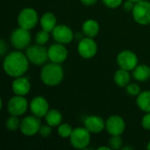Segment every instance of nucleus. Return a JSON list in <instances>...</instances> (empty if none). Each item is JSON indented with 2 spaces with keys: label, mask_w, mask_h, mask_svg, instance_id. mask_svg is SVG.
I'll return each mask as SVG.
<instances>
[{
  "label": "nucleus",
  "mask_w": 150,
  "mask_h": 150,
  "mask_svg": "<svg viewBox=\"0 0 150 150\" xmlns=\"http://www.w3.org/2000/svg\"><path fill=\"white\" fill-rule=\"evenodd\" d=\"M4 72L11 77L22 76L29 68V60L25 54L14 51L8 54L3 62Z\"/></svg>",
  "instance_id": "f257e3e1"
},
{
  "label": "nucleus",
  "mask_w": 150,
  "mask_h": 150,
  "mask_svg": "<svg viewBox=\"0 0 150 150\" xmlns=\"http://www.w3.org/2000/svg\"><path fill=\"white\" fill-rule=\"evenodd\" d=\"M64 76L63 69L58 63L51 62L43 66L40 71V79L44 84L54 87L61 83Z\"/></svg>",
  "instance_id": "f03ea898"
},
{
  "label": "nucleus",
  "mask_w": 150,
  "mask_h": 150,
  "mask_svg": "<svg viewBox=\"0 0 150 150\" xmlns=\"http://www.w3.org/2000/svg\"><path fill=\"white\" fill-rule=\"evenodd\" d=\"M91 132L84 127H76L69 137L71 145L77 149H85L91 142Z\"/></svg>",
  "instance_id": "7ed1b4c3"
},
{
  "label": "nucleus",
  "mask_w": 150,
  "mask_h": 150,
  "mask_svg": "<svg viewBox=\"0 0 150 150\" xmlns=\"http://www.w3.org/2000/svg\"><path fill=\"white\" fill-rule=\"evenodd\" d=\"M25 54L30 62L38 66L44 64L48 59L47 49H46L43 45L40 44L32 45L26 47Z\"/></svg>",
  "instance_id": "20e7f679"
},
{
  "label": "nucleus",
  "mask_w": 150,
  "mask_h": 150,
  "mask_svg": "<svg viewBox=\"0 0 150 150\" xmlns=\"http://www.w3.org/2000/svg\"><path fill=\"white\" fill-rule=\"evenodd\" d=\"M133 18L135 22L140 25H147L150 24V2L141 1L134 4L132 11Z\"/></svg>",
  "instance_id": "39448f33"
},
{
  "label": "nucleus",
  "mask_w": 150,
  "mask_h": 150,
  "mask_svg": "<svg viewBox=\"0 0 150 150\" xmlns=\"http://www.w3.org/2000/svg\"><path fill=\"white\" fill-rule=\"evenodd\" d=\"M39 20L38 13L33 8H24L18 15V24L20 27L31 30L36 26Z\"/></svg>",
  "instance_id": "423d86ee"
},
{
  "label": "nucleus",
  "mask_w": 150,
  "mask_h": 150,
  "mask_svg": "<svg viewBox=\"0 0 150 150\" xmlns=\"http://www.w3.org/2000/svg\"><path fill=\"white\" fill-rule=\"evenodd\" d=\"M11 42L17 49H24L29 47L31 42V33L29 30L22 27L15 29L11 35Z\"/></svg>",
  "instance_id": "0eeeda50"
},
{
  "label": "nucleus",
  "mask_w": 150,
  "mask_h": 150,
  "mask_svg": "<svg viewBox=\"0 0 150 150\" xmlns=\"http://www.w3.org/2000/svg\"><path fill=\"white\" fill-rule=\"evenodd\" d=\"M28 108V102L25 96L15 95L12 97L7 104V110L11 115L21 116L25 113Z\"/></svg>",
  "instance_id": "6e6552de"
},
{
  "label": "nucleus",
  "mask_w": 150,
  "mask_h": 150,
  "mask_svg": "<svg viewBox=\"0 0 150 150\" xmlns=\"http://www.w3.org/2000/svg\"><path fill=\"white\" fill-rule=\"evenodd\" d=\"M40 118L33 116H27L21 120L19 130L25 136H33L39 133L41 127Z\"/></svg>",
  "instance_id": "1a4fd4ad"
},
{
  "label": "nucleus",
  "mask_w": 150,
  "mask_h": 150,
  "mask_svg": "<svg viewBox=\"0 0 150 150\" xmlns=\"http://www.w3.org/2000/svg\"><path fill=\"white\" fill-rule=\"evenodd\" d=\"M77 51L81 57L84 59H91L96 55L98 52V45L92 38L86 37L79 41Z\"/></svg>",
  "instance_id": "9d476101"
},
{
  "label": "nucleus",
  "mask_w": 150,
  "mask_h": 150,
  "mask_svg": "<svg viewBox=\"0 0 150 150\" xmlns=\"http://www.w3.org/2000/svg\"><path fill=\"white\" fill-rule=\"evenodd\" d=\"M117 63L120 69L128 71L134 70L138 65V57L130 50H123L117 56Z\"/></svg>",
  "instance_id": "9b49d317"
},
{
  "label": "nucleus",
  "mask_w": 150,
  "mask_h": 150,
  "mask_svg": "<svg viewBox=\"0 0 150 150\" xmlns=\"http://www.w3.org/2000/svg\"><path fill=\"white\" fill-rule=\"evenodd\" d=\"M52 34L54 40L61 44L70 43L74 39L72 29L66 25H57L52 31Z\"/></svg>",
  "instance_id": "f8f14e48"
},
{
  "label": "nucleus",
  "mask_w": 150,
  "mask_h": 150,
  "mask_svg": "<svg viewBox=\"0 0 150 150\" xmlns=\"http://www.w3.org/2000/svg\"><path fill=\"white\" fill-rule=\"evenodd\" d=\"M47 53L48 59L51 61V62L58 64H61L65 62L68 57V50L65 47L64 44H61L58 42L51 45L47 49Z\"/></svg>",
  "instance_id": "ddd939ff"
},
{
  "label": "nucleus",
  "mask_w": 150,
  "mask_h": 150,
  "mask_svg": "<svg viewBox=\"0 0 150 150\" xmlns=\"http://www.w3.org/2000/svg\"><path fill=\"white\" fill-rule=\"evenodd\" d=\"M126 128L125 120L119 115L110 116L105 122V129L111 135H120Z\"/></svg>",
  "instance_id": "4468645a"
},
{
  "label": "nucleus",
  "mask_w": 150,
  "mask_h": 150,
  "mask_svg": "<svg viewBox=\"0 0 150 150\" xmlns=\"http://www.w3.org/2000/svg\"><path fill=\"white\" fill-rule=\"evenodd\" d=\"M30 110L33 113V115L42 118L45 117L47 112L49 111V104L47 101V99L41 96L34 97L29 105Z\"/></svg>",
  "instance_id": "2eb2a0df"
},
{
  "label": "nucleus",
  "mask_w": 150,
  "mask_h": 150,
  "mask_svg": "<svg viewBox=\"0 0 150 150\" xmlns=\"http://www.w3.org/2000/svg\"><path fill=\"white\" fill-rule=\"evenodd\" d=\"M84 127L91 133V134H98L101 133L105 128V120L96 115L88 116L84 120Z\"/></svg>",
  "instance_id": "dca6fc26"
},
{
  "label": "nucleus",
  "mask_w": 150,
  "mask_h": 150,
  "mask_svg": "<svg viewBox=\"0 0 150 150\" xmlns=\"http://www.w3.org/2000/svg\"><path fill=\"white\" fill-rule=\"evenodd\" d=\"M31 89V83L26 77L18 76L15 77V79L11 83V90L15 95L25 96L29 93Z\"/></svg>",
  "instance_id": "f3484780"
},
{
  "label": "nucleus",
  "mask_w": 150,
  "mask_h": 150,
  "mask_svg": "<svg viewBox=\"0 0 150 150\" xmlns=\"http://www.w3.org/2000/svg\"><path fill=\"white\" fill-rule=\"evenodd\" d=\"M82 32L86 37L94 38L99 32V24L94 19H87L82 25Z\"/></svg>",
  "instance_id": "a211bd4d"
},
{
  "label": "nucleus",
  "mask_w": 150,
  "mask_h": 150,
  "mask_svg": "<svg viewBox=\"0 0 150 150\" xmlns=\"http://www.w3.org/2000/svg\"><path fill=\"white\" fill-rule=\"evenodd\" d=\"M40 26H41V28L43 30L50 33L57 25H56L57 24V19H56V17L54 16V13L46 12L40 18Z\"/></svg>",
  "instance_id": "6ab92c4d"
},
{
  "label": "nucleus",
  "mask_w": 150,
  "mask_h": 150,
  "mask_svg": "<svg viewBox=\"0 0 150 150\" xmlns=\"http://www.w3.org/2000/svg\"><path fill=\"white\" fill-rule=\"evenodd\" d=\"M133 77L139 82H146L150 78V68L148 65H137L133 70Z\"/></svg>",
  "instance_id": "aec40b11"
},
{
  "label": "nucleus",
  "mask_w": 150,
  "mask_h": 150,
  "mask_svg": "<svg viewBox=\"0 0 150 150\" xmlns=\"http://www.w3.org/2000/svg\"><path fill=\"white\" fill-rule=\"evenodd\" d=\"M47 124L51 127H58L62 122V115L56 109H49L45 116Z\"/></svg>",
  "instance_id": "412c9836"
},
{
  "label": "nucleus",
  "mask_w": 150,
  "mask_h": 150,
  "mask_svg": "<svg viewBox=\"0 0 150 150\" xmlns=\"http://www.w3.org/2000/svg\"><path fill=\"white\" fill-rule=\"evenodd\" d=\"M131 76L128 70L120 69L114 74V82L119 87H126L127 84H129Z\"/></svg>",
  "instance_id": "4be33fe9"
},
{
  "label": "nucleus",
  "mask_w": 150,
  "mask_h": 150,
  "mask_svg": "<svg viewBox=\"0 0 150 150\" xmlns=\"http://www.w3.org/2000/svg\"><path fill=\"white\" fill-rule=\"evenodd\" d=\"M136 103L142 111L145 112H150V91L141 92L137 96Z\"/></svg>",
  "instance_id": "5701e85b"
},
{
  "label": "nucleus",
  "mask_w": 150,
  "mask_h": 150,
  "mask_svg": "<svg viewBox=\"0 0 150 150\" xmlns=\"http://www.w3.org/2000/svg\"><path fill=\"white\" fill-rule=\"evenodd\" d=\"M20 124L21 121L19 120L18 116H15V115H11L5 121V127L7 130L11 132H15L18 129H19Z\"/></svg>",
  "instance_id": "b1692460"
},
{
  "label": "nucleus",
  "mask_w": 150,
  "mask_h": 150,
  "mask_svg": "<svg viewBox=\"0 0 150 150\" xmlns=\"http://www.w3.org/2000/svg\"><path fill=\"white\" fill-rule=\"evenodd\" d=\"M73 132L72 127L68 123H62L58 126V134L63 139L69 138Z\"/></svg>",
  "instance_id": "393cba45"
},
{
  "label": "nucleus",
  "mask_w": 150,
  "mask_h": 150,
  "mask_svg": "<svg viewBox=\"0 0 150 150\" xmlns=\"http://www.w3.org/2000/svg\"><path fill=\"white\" fill-rule=\"evenodd\" d=\"M48 40H49V33L48 32L42 29L41 31H40L36 33L35 40H36L37 44L45 45L48 41Z\"/></svg>",
  "instance_id": "a878e982"
},
{
  "label": "nucleus",
  "mask_w": 150,
  "mask_h": 150,
  "mask_svg": "<svg viewBox=\"0 0 150 150\" xmlns=\"http://www.w3.org/2000/svg\"><path fill=\"white\" fill-rule=\"evenodd\" d=\"M122 139L120 135H112L109 139V145L112 149H122Z\"/></svg>",
  "instance_id": "bb28decb"
},
{
  "label": "nucleus",
  "mask_w": 150,
  "mask_h": 150,
  "mask_svg": "<svg viewBox=\"0 0 150 150\" xmlns=\"http://www.w3.org/2000/svg\"><path fill=\"white\" fill-rule=\"evenodd\" d=\"M127 92L130 96H138L141 93V88L137 83H129L126 86Z\"/></svg>",
  "instance_id": "cd10ccee"
},
{
  "label": "nucleus",
  "mask_w": 150,
  "mask_h": 150,
  "mask_svg": "<svg viewBox=\"0 0 150 150\" xmlns=\"http://www.w3.org/2000/svg\"><path fill=\"white\" fill-rule=\"evenodd\" d=\"M51 127H52L49 126L48 124H47V125H41V127H40V131H39V134H40L42 137L47 138V137H49V136L51 135V134H52V128H51Z\"/></svg>",
  "instance_id": "c85d7f7f"
},
{
  "label": "nucleus",
  "mask_w": 150,
  "mask_h": 150,
  "mask_svg": "<svg viewBox=\"0 0 150 150\" xmlns=\"http://www.w3.org/2000/svg\"><path fill=\"white\" fill-rule=\"evenodd\" d=\"M102 2L106 7L115 9L118 8L122 4L123 0H102Z\"/></svg>",
  "instance_id": "c756f323"
},
{
  "label": "nucleus",
  "mask_w": 150,
  "mask_h": 150,
  "mask_svg": "<svg viewBox=\"0 0 150 150\" xmlns=\"http://www.w3.org/2000/svg\"><path fill=\"white\" fill-rule=\"evenodd\" d=\"M142 126L144 129L150 130V112H147V114L142 118Z\"/></svg>",
  "instance_id": "7c9ffc66"
},
{
  "label": "nucleus",
  "mask_w": 150,
  "mask_h": 150,
  "mask_svg": "<svg viewBox=\"0 0 150 150\" xmlns=\"http://www.w3.org/2000/svg\"><path fill=\"white\" fill-rule=\"evenodd\" d=\"M134 7V3L130 1V0H127L126 1L124 4H123V8L126 11H132Z\"/></svg>",
  "instance_id": "2f4dec72"
},
{
  "label": "nucleus",
  "mask_w": 150,
  "mask_h": 150,
  "mask_svg": "<svg viewBox=\"0 0 150 150\" xmlns=\"http://www.w3.org/2000/svg\"><path fill=\"white\" fill-rule=\"evenodd\" d=\"M6 51H7V46H6L4 40H0V54L3 56L6 53Z\"/></svg>",
  "instance_id": "473e14b6"
},
{
  "label": "nucleus",
  "mask_w": 150,
  "mask_h": 150,
  "mask_svg": "<svg viewBox=\"0 0 150 150\" xmlns=\"http://www.w3.org/2000/svg\"><path fill=\"white\" fill-rule=\"evenodd\" d=\"M81 3L83 4V5H86V6H91V5H94L98 0H80Z\"/></svg>",
  "instance_id": "72a5a7b5"
},
{
  "label": "nucleus",
  "mask_w": 150,
  "mask_h": 150,
  "mask_svg": "<svg viewBox=\"0 0 150 150\" xmlns=\"http://www.w3.org/2000/svg\"><path fill=\"white\" fill-rule=\"evenodd\" d=\"M98 149H105V150H110V149H111V148H110V147H99V148H98Z\"/></svg>",
  "instance_id": "f704fd0d"
},
{
  "label": "nucleus",
  "mask_w": 150,
  "mask_h": 150,
  "mask_svg": "<svg viewBox=\"0 0 150 150\" xmlns=\"http://www.w3.org/2000/svg\"><path fill=\"white\" fill-rule=\"evenodd\" d=\"M122 149L123 150H133L134 149V148L133 147H128V146H127V147H123L122 148Z\"/></svg>",
  "instance_id": "c9c22d12"
},
{
  "label": "nucleus",
  "mask_w": 150,
  "mask_h": 150,
  "mask_svg": "<svg viewBox=\"0 0 150 150\" xmlns=\"http://www.w3.org/2000/svg\"><path fill=\"white\" fill-rule=\"evenodd\" d=\"M130 1H132V2H134L135 4V3H138V2H141V1H143V0H130Z\"/></svg>",
  "instance_id": "e433bc0d"
},
{
  "label": "nucleus",
  "mask_w": 150,
  "mask_h": 150,
  "mask_svg": "<svg viewBox=\"0 0 150 150\" xmlns=\"http://www.w3.org/2000/svg\"><path fill=\"white\" fill-rule=\"evenodd\" d=\"M147 149H150V142H149L148 146H147Z\"/></svg>",
  "instance_id": "4c0bfd02"
}]
</instances>
